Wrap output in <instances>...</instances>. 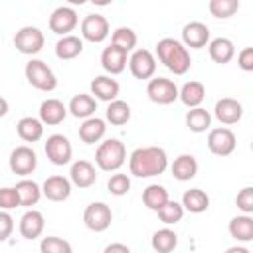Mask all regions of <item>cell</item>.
I'll list each match as a JSON object with an SVG mask.
<instances>
[{"label":"cell","mask_w":253,"mask_h":253,"mask_svg":"<svg viewBox=\"0 0 253 253\" xmlns=\"http://www.w3.org/2000/svg\"><path fill=\"white\" fill-rule=\"evenodd\" d=\"M168 168L166 150L160 146H140L128 158V170L136 178L160 176Z\"/></svg>","instance_id":"6da1fadb"},{"label":"cell","mask_w":253,"mask_h":253,"mask_svg":"<svg viewBox=\"0 0 253 253\" xmlns=\"http://www.w3.org/2000/svg\"><path fill=\"white\" fill-rule=\"evenodd\" d=\"M156 55L160 59V63L172 71L174 75H184L188 73L190 65H192V57L190 51L182 45V42L174 40V38H162L156 43Z\"/></svg>","instance_id":"7a4b0ae2"},{"label":"cell","mask_w":253,"mask_h":253,"mask_svg":"<svg viewBox=\"0 0 253 253\" xmlns=\"http://www.w3.org/2000/svg\"><path fill=\"white\" fill-rule=\"evenodd\" d=\"M126 160V148L119 138H109L101 142L95 150V164L105 172L119 170Z\"/></svg>","instance_id":"3957f363"},{"label":"cell","mask_w":253,"mask_h":253,"mask_svg":"<svg viewBox=\"0 0 253 253\" xmlns=\"http://www.w3.org/2000/svg\"><path fill=\"white\" fill-rule=\"evenodd\" d=\"M24 73H26L28 83L38 91L49 93V91H53L57 87V77H55L53 69L42 59H30L26 63Z\"/></svg>","instance_id":"277c9868"},{"label":"cell","mask_w":253,"mask_h":253,"mask_svg":"<svg viewBox=\"0 0 253 253\" xmlns=\"http://www.w3.org/2000/svg\"><path fill=\"white\" fill-rule=\"evenodd\" d=\"M14 45L20 53L24 55H36L43 49L45 45V36L40 28L36 26H24L16 32L14 36Z\"/></svg>","instance_id":"5b68a950"},{"label":"cell","mask_w":253,"mask_h":253,"mask_svg":"<svg viewBox=\"0 0 253 253\" xmlns=\"http://www.w3.org/2000/svg\"><path fill=\"white\" fill-rule=\"evenodd\" d=\"M146 95L156 105H172L178 99V87L168 77H152L146 85Z\"/></svg>","instance_id":"8992f818"},{"label":"cell","mask_w":253,"mask_h":253,"mask_svg":"<svg viewBox=\"0 0 253 253\" xmlns=\"http://www.w3.org/2000/svg\"><path fill=\"white\" fill-rule=\"evenodd\" d=\"M111 221H113V211L105 202H93L83 211V223L95 233L109 229Z\"/></svg>","instance_id":"52a82bcc"},{"label":"cell","mask_w":253,"mask_h":253,"mask_svg":"<svg viewBox=\"0 0 253 253\" xmlns=\"http://www.w3.org/2000/svg\"><path fill=\"white\" fill-rule=\"evenodd\" d=\"M45 156L51 164L63 166L71 162L73 156V146L65 134H51L45 140Z\"/></svg>","instance_id":"ba28073f"},{"label":"cell","mask_w":253,"mask_h":253,"mask_svg":"<svg viewBox=\"0 0 253 253\" xmlns=\"http://www.w3.org/2000/svg\"><path fill=\"white\" fill-rule=\"evenodd\" d=\"M8 164H10V170L16 176H30L38 166V154L34 152V148L22 144V146H16L10 152Z\"/></svg>","instance_id":"9c48e42d"},{"label":"cell","mask_w":253,"mask_h":253,"mask_svg":"<svg viewBox=\"0 0 253 253\" xmlns=\"http://www.w3.org/2000/svg\"><path fill=\"white\" fill-rule=\"evenodd\" d=\"M79 24V16L71 6H59L49 16V30L57 36H69Z\"/></svg>","instance_id":"30bf717a"},{"label":"cell","mask_w":253,"mask_h":253,"mask_svg":"<svg viewBox=\"0 0 253 253\" xmlns=\"http://www.w3.org/2000/svg\"><path fill=\"white\" fill-rule=\"evenodd\" d=\"M128 67L136 79H152L156 73V57L148 49H134L128 57Z\"/></svg>","instance_id":"8fae6325"},{"label":"cell","mask_w":253,"mask_h":253,"mask_svg":"<svg viewBox=\"0 0 253 253\" xmlns=\"http://www.w3.org/2000/svg\"><path fill=\"white\" fill-rule=\"evenodd\" d=\"M237 146V140H235V134L225 128V126H219V128H213L210 130L208 134V148L211 154L215 156H229Z\"/></svg>","instance_id":"7c38bea8"},{"label":"cell","mask_w":253,"mask_h":253,"mask_svg":"<svg viewBox=\"0 0 253 253\" xmlns=\"http://www.w3.org/2000/svg\"><path fill=\"white\" fill-rule=\"evenodd\" d=\"M81 36L91 43H101L109 36V22L101 14H87L81 20Z\"/></svg>","instance_id":"4fadbf2b"},{"label":"cell","mask_w":253,"mask_h":253,"mask_svg":"<svg viewBox=\"0 0 253 253\" xmlns=\"http://www.w3.org/2000/svg\"><path fill=\"white\" fill-rule=\"evenodd\" d=\"M210 43V28L204 24V22H188L184 28H182V45L188 49H202Z\"/></svg>","instance_id":"5bb4252c"},{"label":"cell","mask_w":253,"mask_h":253,"mask_svg":"<svg viewBox=\"0 0 253 253\" xmlns=\"http://www.w3.org/2000/svg\"><path fill=\"white\" fill-rule=\"evenodd\" d=\"M69 182L71 186H77L81 190L91 188L97 182V170L95 164L89 160H75L69 170Z\"/></svg>","instance_id":"9a60e30c"},{"label":"cell","mask_w":253,"mask_h":253,"mask_svg":"<svg viewBox=\"0 0 253 253\" xmlns=\"http://www.w3.org/2000/svg\"><path fill=\"white\" fill-rule=\"evenodd\" d=\"M119 83L117 79H113L111 75H97L93 81H91V97L95 101H105V103H111L119 97Z\"/></svg>","instance_id":"2e32d148"},{"label":"cell","mask_w":253,"mask_h":253,"mask_svg":"<svg viewBox=\"0 0 253 253\" xmlns=\"http://www.w3.org/2000/svg\"><path fill=\"white\" fill-rule=\"evenodd\" d=\"M42 194L51 202H63L71 196V182L65 176H49L42 186Z\"/></svg>","instance_id":"e0dca14e"},{"label":"cell","mask_w":253,"mask_h":253,"mask_svg":"<svg viewBox=\"0 0 253 253\" xmlns=\"http://www.w3.org/2000/svg\"><path fill=\"white\" fill-rule=\"evenodd\" d=\"M215 119L223 125H235L241 117H243V107L237 99H231V97H223L215 103Z\"/></svg>","instance_id":"ac0fdd59"},{"label":"cell","mask_w":253,"mask_h":253,"mask_svg":"<svg viewBox=\"0 0 253 253\" xmlns=\"http://www.w3.org/2000/svg\"><path fill=\"white\" fill-rule=\"evenodd\" d=\"M20 235L24 239H36L43 233V227H45V219H43V213L38 211V210H28L22 217H20Z\"/></svg>","instance_id":"d6986e66"},{"label":"cell","mask_w":253,"mask_h":253,"mask_svg":"<svg viewBox=\"0 0 253 253\" xmlns=\"http://www.w3.org/2000/svg\"><path fill=\"white\" fill-rule=\"evenodd\" d=\"M126 61H128V53L115 47V45H109L103 49L101 53V67L109 73V75H117V73H123L125 67H126Z\"/></svg>","instance_id":"ffe728a7"},{"label":"cell","mask_w":253,"mask_h":253,"mask_svg":"<svg viewBox=\"0 0 253 253\" xmlns=\"http://www.w3.org/2000/svg\"><path fill=\"white\" fill-rule=\"evenodd\" d=\"M40 121L42 125H59L65 121L67 117V107L59 101V99H45L42 105H40Z\"/></svg>","instance_id":"44dd1931"},{"label":"cell","mask_w":253,"mask_h":253,"mask_svg":"<svg viewBox=\"0 0 253 253\" xmlns=\"http://www.w3.org/2000/svg\"><path fill=\"white\" fill-rule=\"evenodd\" d=\"M107 132V123L105 119L101 117H89L81 123L79 126V138L85 142V144H95L99 142Z\"/></svg>","instance_id":"7402d4cb"},{"label":"cell","mask_w":253,"mask_h":253,"mask_svg":"<svg viewBox=\"0 0 253 253\" xmlns=\"http://www.w3.org/2000/svg\"><path fill=\"white\" fill-rule=\"evenodd\" d=\"M208 53L211 57V61L219 63V65H225L233 59L235 55V45L229 38H215L208 43Z\"/></svg>","instance_id":"603a6c76"},{"label":"cell","mask_w":253,"mask_h":253,"mask_svg":"<svg viewBox=\"0 0 253 253\" xmlns=\"http://www.w3.org/2000/svg\"><path fill=\"white\" fill-rule=\"evenodd\" d=\"M83 51V40L79 36H61L55 43V55L63 61H69V59H75L77 55H81Z\"/></svg>","instance_id":"cb8c5ba5"},{"label":"cell","mask_w":253,"mask_h":253,"mask_svg":"<svg viewBox=\"0 0 253 253\" xmlns=\"http://www.w3.org/2000/svg\"><path fill=\"white\" fill-rule=\"evenodd\" d=\"M178 99L188 109H196L206 99V87L200 81H188V83L182 85V89H178Z\"/></svg>","instance_id":"d4e9b609"},{"label":"cell","mask_w":253,"mask_h":253,"mask_svg":"<svg viewBox=\"0 0 253 253\" xmlns=\"http://www.w3.org/2000/svg\"><path fill=\"white\" fill-rule=\"evenodd\" d=\"M67 111L75 117V119H89V117H95V111H97V101L87 95V93H79L75 95L71 101H69V107Z\"/></svg>","instance_id":"484cf974"},{"label":"cell","mask_w":253,"mask_h":253,"mask_svg":"<svg viewBox=\"0 0 253 253\" xmlns=\"http://www.w3.org/2000/svg\"><path fill=\"white\" fill-rule=\"evenodd\" d=\"M16 132L24 142H38L43 136V125L36 117H22L16 125Z\"/></svg>","instance_id":"4316f807"},{"label":"cell","mask_w":253,"mask_h":253,"mask_svg":"<svg viewBox=\"0 0 253 253\" xmlns=\"http://www.w3.org/2000/svg\"><path fill=\"white\" fill-rule=\"evenodd\" d=\"M172 176L178 182H188L198 174V160L192 154H180L174 162H172Z\"/></svg>","instance_id":"83f0119b"},{"label":"cell","mask_w":253,"mask_h":253,"mask_svg":"<svg viewBox=\"0 0 253 253\" xmlns=\"http://www.w3.org/2000/svg\"><path fill=\"white\" fill-rule=\"evenodd\" d=\"M208 206H210V198L200 188H190L182 196V208H184V211L188 210L190 213H202V211L208 210Z\"/></svg>","instance_id":"f1b7e54d"},{"label":"cell","mask_w":253,"mask_h":253,"mask_svg":"<svg viewBox=\"0 0 253 253\" xmlns=\"http://www.w3.org/2000/svg\"><path fill=\"white\" fill-rule=\"evenodd\" d=\"M229 235L241 243H249L253 239V217L251 215H235L229 221Z\"/></svg>","instance_id":"f546056e"},{"label":"cell","mask_w":253,"mask_h":253,"mask_svg":"<svg viewBox=\"0 0 253 253\" xmlns=\"http://www.w3.org/2000/svg\"><path fill=\"white\" fill-rule=\"evenodd\" d=\"M16 192H18V198H20V206H26V208H32V206H36L38 202H40V198H42V188L34 182V180H28V178H24V180H20L16 186Z\"/></svg>","instance_id":"4dcf8cb0"},{"label":"cell","mask_w":253,"mask_h":253,"mask_svg":"<svg viewBox=\"0 0 253 253\" xmlns=\"http://www.w3.org/2000/svg\"><path fill=\"white\" fill-rule=\"evenodd\" d=\"M150 245H152V249L156 253H172L176 249V245H178V235L170 227H162V229L152 233Z\"/></svg>","instance_id":"1f68e13d"},{"label":"cell","mask_w":253,"mask_h":253,"mask_svg":"<svg viewBox=\"0 0 253 253\" xmlns=\"http://www.w3.org/2000/svg\"><path fill=\"white\" fill-rule=\"evenodd\" d=\"M168 200H170V198H168V190H166L164 186H160V184H150V186H146L144 192H142V202H144V206H146L148 210H152V211H158Z\"/></svg>","instance_id":"d6a6232c"},{"label":"cell","mask_w":253,"mask_h":253,"mask_svg":"<svg viewBox=\"0 0 253 253\" xmlns=\"http://www.w3.org/2000/svg\"><path fill=\"white\" fill-rule=\"evenodd\" d=\"M105 117L111 125L115 126H121V125H126L130 121V107L126 101H121V99H115L107 105V111H105Z\"/></svg>","instance_id":"836d02e7"},{"label":"cell","mask_w":253,"mask_h":253,"mask_svg":"<svg viewBox=\"0 0 253 253\" xmlns=\"http://www.w3.org/2000/svg\"><path fill=\"white\" fill-rule=\"evenodd\" d=\"M211 125V115L210 111L202 109V107H196V109H190L186 113V126L192 130V132H206Z\"/></svg>","instance_id":"e575fe53"},{"label":"cell","mask_w":253,"mask_h":253,"mask_svg":"<svg viewBox=\"0 0 253 253\" xmlns=\"http://www.w3.org/2000/svg\"><path fill=\"white\" fill-rule=\"evenodd\" d=\"M136 42H138L136 32L132 28H126V26L117 28L113 32V36H111V45H115V47H119V49H123L126 53L136 47Z\"/></svg>","instance_id":"d590c367"},{"label":"cell","mask_w":253,"mask_h":253,"mask_svg":"<svg viewBox=\"0 0 253 253\" xmlns=\"http://www.w3.org/2000/svg\"><path fill=\"white\" fill-rule=\"evenodd\" d=\"M156 213H158V219H160L164 225H176V223L182 221V217H184V208H182V204H178L176 200H168Z\"/></svg>","instance_id":"8d00e7d4"},{"label":"cell","mask_w":253,"mask_h":253,"mask_svg":"<svg viewBox=\"0 0 253 253\" xmlns=\"http://www.w3.org/2000/svg\"><path fill=\"white\" fill-rule=\"evenodd\" d=\"M208 10L213 18L227 20L239 10V0H210Z\"/></svg>","instance_id":"74e56055"},{"label":"cell","mask_w":253,"mask_h":253,"mask_svg":"<svg viewBox=\"0 0 253 253\" xmlns=\"http://www.w3.org/2000/svg\"><path fill=\"white\" fill-rule=\"evenodd\" d=\"M40 253H73V247L63 237L47 235L40 241Z\"/></svg>","instance_id":"f35d334b"},{"label":"cell","mask_w":253,"mask_h":253,"mask_svg":"<svg viewBox=\"0 0 253 253\" xmlns=\"http://www.w3.org/2000/svg\"><path fill=\"white\" fill-rule=\"evenodd\" d=\"M107 190L113 196H125L130 190V178L126 174H113L107 182Z\"/></svg>","instance_id":"ab89813d"},{"label":"cell","mask_w":253,"mask_h":253,"mask_svg":"<svg viewBox=\"0 0 253 253\" xmlns=\"http://www.w3.org/2000/svg\"><path fill=\"white\" fill-rule=\"evenodd\" d=\"M20 206V198H18V192L16 188H0V210L8 211V210H14Z\"/></svg>","instance_id":"60d3db41"},{"label":"cell","mask_w":253,"mask_h":253,"mask_svg":"<svg viewBox=\"0 0 253 253\" xmlns=\"http://www.w3.org/2000/svg\"><path fill=\"white\" fill-rule=\"evenodd\" d=\"M235 204H237V208H239L245 215L253 213V188H251V186H245L243 190H239V194H237V198H235Z\"/></svg>","instance_id":"b9f144b4"},{"label":"cell","mask_w":253,"mask_h":253,"mask_svg":"<svg viewBox=\"0 0 253 253\" xmlns=\"http://www.w3.org/2000/svg\"><path fill=\"white\" fill-rule=\"evenodd\" d=\"M12 231H14V217L8 211L0 210V241H6L12 235Z\"/></svg>","instance_id":"7bdbcfd3"},{"label":"cell","mask_w":253,"mask_h":253,"mask_svg":"<svg viewBox=\"0 0 253 253\" xmlns=\"http://www.w3.org/2000/svg\"><path fill=\"white\" fill-rule=\"evenodd\" d=\"M237 65L243 71H253V47H243L237 53Z\"/></svg>","instance_id":"ee69618b"},{"label":"cell","mask_w":253,"mask_h":253,"mask_svg":"<svg viewBox=\"0 0 253 253\" xmlns=\"http://www.w3.org/2000/svg\"><path fill=\"white\" fill-rule=\"evenodd\" d=\"M103 253H130V249L125 245V243H109L105 249H103Z\"/></svg>","instance_id":"f6af8a7d"},{"label":"cell","mask_w":253,"mask_h":253,"mask_svg":"<svg viewBox=\"0 0 253 253\" xmlns=\"http://www.w3.org/2000/svg\"><path fill=\"white\" fill-rule=\"evenodd\" d=\"M8 111H10L8 101H6L4 97H0V119H2V117H6V115H8Z\"/></svg>","instance_id":"bcb514c9"},{"label":"cell","mask_w":253,"mask_h":253,"mask_svg":"<svg viewBox=\"0 0 253 253\" xmlns=\"http://www.w3.org/2000/svg\"><path fill=\"white\" fill-rule=\"evenodd\" d=\"M225 253H251V251L247 247H243V245H233V247H227Z\"/></svg>","instance_id":"7dc6e473"}]
</instances>
